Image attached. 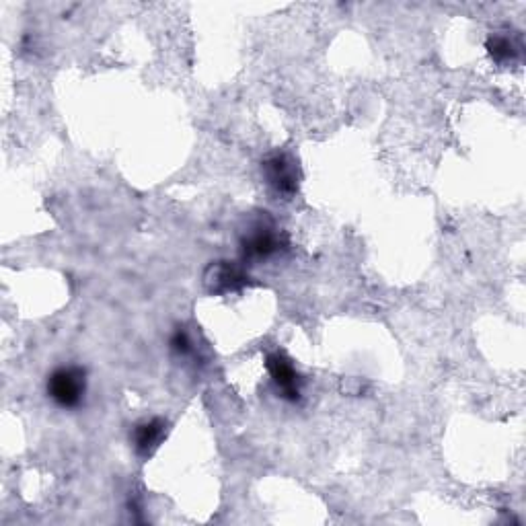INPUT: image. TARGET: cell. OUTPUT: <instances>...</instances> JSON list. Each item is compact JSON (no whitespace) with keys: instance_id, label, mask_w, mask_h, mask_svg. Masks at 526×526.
Returning a JSON list of instances; mask_svg holds the SVG:
<instances>
[{"instance_id":"5","label":"cell","mask_w":526,"mask_h":526,"mask_svg":"<svg viewBox=\"0 0 526 526\" xmlns=\"http://www.w3.org/2000/svg\"><path fill=\"white\" fill-rule=\"evenodd\" d=\"M249 274L235 261H216L204 272V286L210 294L222 296L229 292H239L249 284Z\"/></svg>"},{"instance_id":"2","label":"cell","mask_w":526,"mask_h":526,"mask_svg":"<svg viewBox=\"0 0 526 526\" xmlns=\"http://www.w3.org/2000/svg\"><path fill=\"white\" fill-rule=\"evenodd\" d=\"M48 397L62 409H77L87 397V370L81 366H60L46 381Z\"/></svg>"},{"instance_id":"4","label":"cell","mask_w":526,"mask_h":526,"mask_svg":"<svg viewBox=\"0 0 526 526\" xmlns=\"http://www.w3.org/2000/svg\"><path fill=\"white\" fill-rule=\"evenodd\" d=\"M266 368L278 395L290 403H296L303 395V379H300L292 360L282 352H270L266 356Z\"/></svg>"},{"instance_id":"6","label":"cell","mask_w":526,"mask_h":526,"mask_svg":"<svg viewBox=\"0 0 526 526\" xmlns=\"http://www.w3.org/2000/svg\"><path fill=\"white\" fill-rule=\"evenodd\" d=\"M167 432H169V424L163 418H150L136 424L132 430V444L136 455L142 459L153 457L157 453V448L167 438Z\"/></svg>"},{"instance_id":"1","label":"cell","mask_w":526,"mask_h":526,"mask_svg":"<svg viewBox=\"0 0 526 526\" xmlns=\"http://www.w3.org/2000/svg\"><path fill=\"white\" fill-rule=\"evenodd\" d=\"M288 249V237L270 216L253 220L241 237L243 261H263Z\"/></svg>"},{"instance_id":"8","label":"cell","mask_w":526,"mask_h":526,"mask_svg":"<svg viewBox=\"0 0 526 526\" xmlns=\"http://www.w3.org/2000/svg\"><path fill=\"white\" fill-rule=\"evenodd\" d=\"M171 350L177 354V356H190L194 354V344L190 340V335H187L185 329H177L171 337Z\"/></svg>"},{"instance_id":"3","label":"cell","mask_w":526,"mask_h":526,"mask_svg":"<svg viewBox=\"0 0 526 526\" xmlns=\"http://www.w3.org/2000/svg\"><path fill=\"white\" fill-rule=\"evenodd\" d=\"M261 175L270 190L282 198H292L300 187V167L290 153H272L261 163Z\"/></svg>"},{"instance_id":"7","label":"cell","mask_w":526,"mask_h":526,"mask_svg":"<svg viewBox=\"0 0 526 526\" xmlns=\"http://www.w3.org/2000/svg\"><path fill=\"white\" fill-rule=\"evenodd\" d=\"M487 54L492 56L494 62L498 64H512L520 58L522 54V44L518 42V37L512 35L510 31H498L487 37Z\"/></svg>"}]
</instances>
